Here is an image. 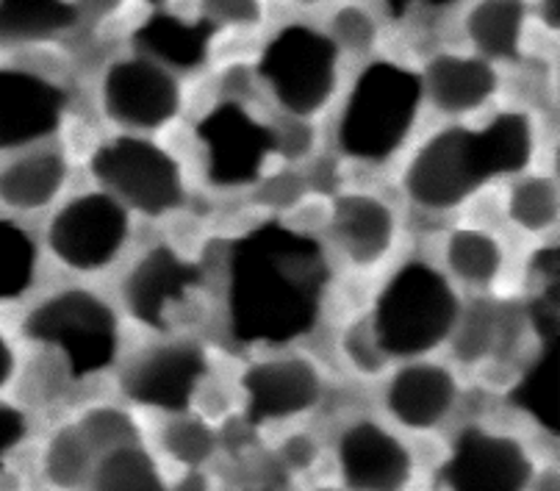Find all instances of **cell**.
<instances>
[{"label": "cell", "instance_id": "4", "mask_svg": "<svg viewBox=\"0 0 560 491\" xmlns=\"http://www.w3.org/2000/svg\"><path fill=\"white\" fill-rule=\"evenodd\" d=\"M23 336L56 361L59 389L61 384H86L119 364V317L92 289L50 292L25 314Z\"/></svg>", "mask_w": 560, "mask_h": 491}, {"label": "cell", "instance_id": "24", "mask_svg": "<svg viewBox=\"0 0 560 491\" xmlns=\"http://www.w3.org/2000/svg\"><path fill=\"white\" fill-rule=\"evenodd\" d=\"M95 449L78 431L75 422L59 425L39 449V475L50 491H86L92 467H95Z\"/></svg>", "mask_w": 560, "mask_h": 491}, {"label": "cell", "instance_id": "33", "mask_svg": "<svg viewBox=\"0 0 560 491\" xmlns=\"http://www.w3.org/2000/svg\"><path fill=\"white\" fill-rule=\"evenodd\" d=\"M280 467L292 475H305L319 467L323 461V444L316 442L314 433L308 431H289L280 439L278 447Z\"/></svg>", "mask_w": 560, "mask_h": 491}, {"label": "cell", "instance_id": "29", "mask_svg": "<svg viewBox=\"0 0 560 491\" xmlns=\"http://www.w3.org/2000/svg\"><path fill=\"white\" fill-rule=\"evenodd\" d=\"M522 20H525L522 0H483L471 9L466 28H469L471 43L486 56L511 59L518 50Z\"/></svg>", "mask_w": 560, "mask_h": 491}, {"label": "cell", "instance_id": "20", "mask_svg": "<svg viewBox=\"0 0 560 491\" xmlns=\"http://www.w3.org/2000/svg\"><path fill=\"white\" fill-rule=\"evenodd\" d=\"M430 97L447 115H466L483 106L497 90V75L486 61L466 56H439L428 67Z\"/></svg>", "mask_w": 560, "mask_h": 491}, {"label": "cell", "instance_id": "45", "mask_svg": "<svg viewBox=\"0 0 560 491\" xmlns=\"http://www.w3.org/2000/svg\"><path fill=\"white\" fill-rule=\"evenodd\" d=\"M148 3H164V0H148Z\"/></svg>", "mask_w": 560, "mask_h": 491}, {"label": "cell", "instance_id": "38", "mask_svg": "<svg viewBox=\"0 0 560 491\" xmlns=\"http://www.w3.org/2000/svg\"><path fill=\"white\" fill-rule=\"evenodd\" d=\"M203 9L214 25L233 23V25H250L258 20L256 0H203Z\"/></svg>", "mask_w": 560, "mask_h": 491}, {"label": "cell", "instance_id": "3", "mask_svg": "<svg viewBox=\"0 0 560 491\" xmlns=\"http://www.w3.org/2000/svg\"><path fill=\"white\" fill-rule=\"evenodd\" d=\"M460 308L453 281L433 264L413 258L383 283L364 325L386 364H402L447 344Z\"/></svg>", "mask_w": 560, "mask_h": 491}, {"label": "cell", "instance_id": "39", "mask_svg": "<svg viewBox=\"0 0 560 491\" xmlns=\"http://www.w3.org/2000/svg\"><path fill=\"white\" fill-rule=\"evenodd\" d=\"M311 142H314L311 128L303 122H289L283 126V131H275V148L289 159H303L311 150Z\"/></svg>", "mask_w": 560, "mask_h": 491}, {"label": "cell", "instance_id": "43", "mask_svg": "<svg viewBox=\"0 0 560 491\" xmlns=\"http://www.w3.org/2000/svg\"><path fill=\"white\" fill-rule=\"evenodd\" d=\"M541 20L552 31L560 28V0H541Z\"/></svg>", "mask_w": 560, "mask_h": 491}, {"label": "cell", "instance_id": "36", "mask_svg": "<svg viewBox=\"0 0 560 491\" xmlns=\"http://www.w3.org/2000/svg\"><path fill=\"white\" fill-rule=\"evenodd\" d=\"M345 355L361 375H377L386 370V359L377 353L375 342H372L370 330H366L364 319L352 325L345 334Z\"/></svg>", "mask_w": 560, "mask_h": 491}, {"label": "cell", "instance_id": "42", "mask_svg": "<svg viewBox=\"0 0 560 491\" xmlns=\"http://www.w3.org/2000/svg\"><path fill=\"white\" fill-rule=\"evenodd\" d=\"M386 3H388V12H392L394 17H402V14L408 12V7L417 3V0H386ZM422 3H430V7H450V3H455V0H422Z\"/></svg>", "mask_w": 560, "mask_h": 491}, {"label": "cell", "instance_id": "34", "mask_svg": "<svg viewBox=\"0 0 560 491\" xmlns=\"http://www.w3.org/2000/svg\"><path fill=\"white\" fill-rule=\"evenodd\" d=\"M253 189H256L258 203L269 206V209H292L308 192V178L287 169V173H278L272 178H261Z\"/></svg>", "mask_w": 560, "mask_h": 491}, {"label": "cell", "instance_id": "35", "mask_svg": "<svg viewBox=\"0 0 560 491\" xmlns=\"http://www.w3.org/2000/svg\"><path fill=\"white\" fill-rule=\"evenodd\" d=\"M28 413L23 408L12 406V402L0 400V472L9 467L14 453H20V447L28 442Z\"/></svg>", "mask_w": 560, "mask_h": 491}, {"label": "cell", "instance_id": "11", "mask_svg": "<svg viewBox=\"0 0 560 491\" xmlns=\"http://www.w3.org/2000/svg\"><path fill=\"white\" fill-rule=\"evenodd\" d=\"M242 420L250 428L289 425L323 406L328 381L308 355L280 353L256 359L236 381Z\"/></svg>", "mask_w": 560, "mask_h": 491}, {"label": "cell", "instance_id": "6", "mask_svg": "<svg viewBox=\"0 0 560 491\" xmlns=\"http://www.w3.org/2000/svg\"><path fill=\"white\" fill-rule=\"evenodd\" d=\"M90 173L103 192L153 220L175 214L189 198L178 159L148 139L117 137L103 142L92 153Z\"/></svg>", "mask_w": 560, "mask_h": 491}, {"label": "cell", "instance_id": "26", "mask_svg": "<svg viewBox=\"0 0 560 491\" xmlns=\"http://www.w3.org/2000/svg\"><path fill=\"white\" fill-rule=\"evenodd\" d=\"M444 261L455 281L471 289H489L505 267L500 239L483 229H458L444 245Z\"/></svg>", "mask_w": 560, "mask_h": 491}, {"label": "cell", "instance_id": "10", "mask_svg": "<svg viewBox=\"0 0 560 491\" xmlns=\"http://www.w3.org/2000/svg\"><path fill=\"white\" fill-rule=\"evenodd\" d=\"M339 45L308 25L280 31L258 61V75L269 84L278 103L294 117L316 115L336 86Z\"/></svg>", "mask_w": 560, "mask_h": 491}, {"label": "cell", "instance_id": "21", "mask_svg": "<svg viewBox=\"0 0 560 491\" xmlns=\"http://www.w3.org/2000/svg\"><path fill=\"white\" fill-rule=\"evenodd\" d=\"M217 25L211 20L184 23L173 14H153L148 23L139 25L137 43L148 54L159 56L178 70H195L209 56V43Z\"/></svg>", "mask_w": 560, "mask_h": 491}, {"label": "cell", "instance_id": "16", "mask_svg": "<svg viewBox=\"0 0 560 491\" xmlns=\"http://www.w3.org/2000/svg\"><path fill=\"white\" fill-rule=\"evenodd\" d=\"M103 108L117 126L153 131L178 115V81L148 59L117 61L103 81Z\"/></svg>", "mask_w": 560, "mask_h": 491}, {"label": "cell", "instance_id": "22", "mask_svg": "<svg viewBox=\"0 0 560 491\" xmlns=\"http://www.w3.org/2000/svg\"><path fill=\"white\" fill-rule=\"evenodd\" d=\"M162 461L142 442H128L97 453L86 491H167Z\"/></svg>", "mask_w": 560, "mask_h": 491}, {"label": "cell", "instance_id": "31", "mask_svg": "<svg viewBox=\"0 0 560 491\" xmlns=\"http://www.w3.org/2000/svg\"><path fill=\"white\" fill-rule=\"evenodd\" d=\"M558 186L547 175L513 180L508 192V217L527 234H544L558 222Z\"/></svg>", "mask_w": 560, "mask_h": 491}, {"label": "cell", "instance_id": "30", "mask_svg": "<svg viewBox=\"0 0 560 491\" xmlns=\"http://www.w3.org/2000/svg\"><path fill=\"white\" fill-rule=\"evenodd\" d=\"M39 272V245L20 222L0 217V303L23 300Z\"/></svg>", "mask_w": 560, "mask_h": 491}, {"label": "cell", "instance_id": "44", "mask_svg": "<svg viewBox=\"0 0 560 491\" xmlns=\"http://www.w3.org/2000/svg\"><path fill=\"white\" fill-rule=\"evenodd\" d=\"M86 3H90V7H95V9H112V7H117V0H86Z\"/></svg>", "mask_w": 560, "mask_h": 491}, {"label": "cell", "instance_id": "1", "mask_svg": "<svg viewBox=\"0 0 560 491\" xmlns=\"http://www.w3.org/2000/svg\"><path fill=\"white\" fill-rule=\"evenodd\" d=\"M228 334L242 348H289L319 325L330 289L323 242L264 220L231 242L225 261Z\"/></svg>", "mask_w": 560, "mask_h": 491}, {"label": "cell", "instance_id": "17", "mask_svg": "<svg viewBox=\"0 0 560 491\" xmlns=\"http://www.w3.org/2000/svg\"><path fill=\"white\" fill-rule=\"evenodd\" d=\"M65 92L34 72L0 67V150H18L61 126Z\"/></svg>", "mask_w": 560, "mask_h": 491}, {"label": "cell", "instance_id": "12", "mask_svg": "<svg viewBox=\"0 0 560 491\" xmlns=\"http://www.w3.org/2000/svg\"><path fill=\"white\" fill-rule=\"evenodd\" d=\"M536 472V458L518 436L491 425H464L439 478L447 491H527Z\"/></svg>", "mask_w": 560, "mask_h": 491}, {"label": "cell", "instance_id": "7", "mask_svg": "<svg viewBox=\"0 0 560 491\" xmlns=\"http://www.w3.org/2000/svg\"><path fill=\"white\" fill-rule=\"evenodd\" d=\"M211 353L195 339H164L128 355L119 366L117 386L122 400L164 417L195 411L209 384Z\"/></svg>", "mask_w": 560, "mask_h": 491}, {"label": "cell", "instance_id": "32", "mask_svg": "<svg viewBox=\"0 0 560 491\" xmlns=\"http://www.w3.org/2000/svg\"><path fill=\"white\" fill-rule=\"evenodd\" d=\"M75 425L78 431L84 433L90 447L95 449V456L103 453V449L119 447V444L128 442H142L144 439L137 417L126 406H117V402H95V406H86L81 411V417L75 420Z\"/></svg>", "mask_w": 560, "mask_h": 491}, {"label": "cell", "instance_id": "9", "mask_svg": "<svg viewBox=\"0 0 560 491\" xmlns=\"http://www.w3.org/2000/svg\"><path fill=\"white\" fill-rule=\"evenodd\" d=\"M131 239V211L103 189L67 200L48 222V250L70 272L92 276L112 267Z\"/></svg>", "mask_w": 560, "mask_h": 491}, {"label": "cell", "instance_id": "15", "mask_svg": "<svg viewBox=\"0 0 560 491\" xmlns=\"http://www.w3.org/2000/svg\"><path fill=\"white\" fill-rule=\"evenodd\" d=\"M458 402V375L439 361H402L383 386V408L388 420L419 436L447 425Z\"/></svg>", "mask_w": 560, "mask_h": 491}, {"label": "cell", "instance_id": "23", "mask_svg": "<svg viewBox=\"0 0 560 491\" xmlns=\"http://www.w3.org/2000/svg\"><path fill=\"white\" fill-rule=\"evenodd\" d=\"M511 336V312L491 303V300H475L466 308H460L458 323L450 334V344H453V353L460 364L477 366L494 359Z\"/></svg>", "mask_w": 560, "mask_h": 491}, {"label": "cell", "instance_id": "8", "mask_svg": "<svg viewBox=\"0 0 560 491\" xmlns=\"http://www.w3.org/2000/svg\"><path fill=\"white\" fill-rule=\"evenodd\" d=\"M206 289V270L173 245H153L119 283L126 314L142 328L167 336L191 317Z\"/></svg>", "mask_w": 560, "mask_h": 491}, {"label": "cell", "instance_id": "18", "mask_svg": "<svg viewBox=\"0 0 560 491\" xmlns=\"http://www.w3.org/2000/svg\"><path fill=\"white\" fill-rule=\"evenodd\" d=\"M328 229L347 264L358 270H372L392 253L397 239V214L377 195L347 192L334 200Z\"/></svg>", "mask_w": 560, "mask_h": 491}, {"label": "cell", "instance_id": "41", "mask_svg": "<svg viewBox=\"0 0 560 491\" xmlns=\"http://www.w3.org/2000/svg\"><path fill=\"white\" fill-rule=\"evenodd\" d=\"M527 491H560L558 467H544V469H538L536 478H533L530 489H527Z\"/></svg>", "mask_w": 560, "mask_h": 491}, {"label": "cell", "instance_id": "19", "mask_svg": "<svg viewBox=\"0 0 560 491\" xmlns=\"http://www.w3.org/2000/svg\"><path fill=\"white\" fill-rule=\"evenodd\" d=\"M70 167L59 150H31L0 167V206L31 214L43 211L65 192Z\"/></svg>", "mask_w": 560, "mask_h": 491}, {"label": "cell", "instance_id": "37", "mask_svg": "<svg viewBox=\"0 0 560 491\" xmlns=\"http://www.w3.org/2000/svg\"><path fill=\"white\" fill-rule=\"evenodd\" d=\"M336 39L334 43L347 45L352 50H366L375 43V23L366 17L361 9H345L336 17Z\"/></svg>", "mask_w": 560, "mask_h": 491}, {"label": "cell", "instance_id": "5", "mask_svg": "<svg viewBox=\"0 0 560 491\" xmlns=\"http://www.w3.org/2000/svg\"><path fill=\"white\" fill-rule=\"evenodd\" d=\"M422 79L388 61L370 65L347 97L339 148L347 159L383 164L406 144L417 122Z\"/></svg>", "mask_w": 560, "mask_h": 491}, {"label": "cell", "instance_id": "40", "mask_svg": "<svg viewBox=\"0 0 560 491\" xmlns=\"http://www.w3.org/2000/svg\"><path fill=\"white\" fill-rule=\"evenodd\" d=\"M14 375H18V350H14L12 339L0 330V391L12 386Z\"/></svg>", "mask_w": 560, "mask_h": 491}, {"label": "cell", "instance_id": "27", "mask_svg": "<svg viewBox=\"0 0 560 491\" xmlns=\"http://www.w3.org/2000/svg\"><path fill=\"white\" fill-rule=\"evenodd\" d=\"M555 375H558V342H541L536 359L525 366L522 377L511 389V402L518 411L530 417L533 425L544 428L555 436L558 433V391H555Z\"/></svg>", "mask_w": 560, "mask_h": 491}, {"label": "cell", "instance_id": "13", "mask_svg": "<svg viewBox=\"0 0 560 491\" xmlns=\"http://www.w3.org/2000/svg\"><path fill=\"white\" fill-rule=\"evenodd\" d=\"M203 144L206 178L217 189H250L264 178V167L278 153L275 128L247 115L242 103H220L197 122Z\"/></svg>", "mask_w": 560, "mask_h": 491}, {"label": "cell", "instance_id": "25", "mask_svg": "<svg viewBox=\"0 0 560 491\" xmlns=\"http://www.w3.org/2000/svg\"><path fill=\"white\" fill-rule=\"evenodd\" d=\"M155 442H159L164 458L175 464L180 472L206 469L220 453V433L203 413L197 411L164 417L162 428L155 433Z\"/></svg>", "mask_w": 560, "mask_h": 491}, {"label": "cell", "instance_id": "14", "mask_svg": "<svg viewBox=\"0 0 560 491\" xmlns=\"http://www.w3.org/2000/svg\"><path fill=\"white\" fill-rule=\"evenodd\" d=\"M334 464L345 491H411L419 472L406 439L372 417H358L341 428Z\"/></svg>", "mask_w": 560, "mask_h": 491}, {"label": "cell", "instance_id": "28", "mask_svg": "<svg viewBox=\"0 0 560 491\" xmlns=\"http://www.w3.org/2000/svg\"><path fill=\"white\" fill-rule=\"evenodd\" d=\"M75 17L67 0H0V43L48 39L70 28Z\"/></svg>", "mask_w": 560, "mask_h": 491}, {"label": "cell", "instance_id": "2", "mask_svg": "<svg viewBox=\"0 0 560 491\" xmlns=\"http://www.w3.org/2000/svg\"><path fill=\"white\" fill-rule=\"evenodd\" d=\"M533 159V126L508 112L486 128H444L419 144L402 173V189L417 209L453 211L494 178L525 173Z\"/></svg>", "mask_w": 560, "mask_h": 491}]
</instances>
